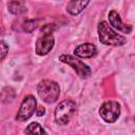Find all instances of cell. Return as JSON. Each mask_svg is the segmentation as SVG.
Wrapping results in <instances>:
<instances>
[{
	"label": "cell",
	"mask_w": 135,
	"mask_h": 135,
	"mask_svg": "<svg viewBox=\"0 0 135 135\" xmlns=\"http://www.w3.org/2000/svg\"><path fill=\"white\" fill-rule=\"evenodd\" d=\"M98 36L100 42L105 45L120 46L127 42L126 37L116 33L105 21H101L98 24Z\"/></svg>",
	"instance_id": "cell-1"
},
{
	"label": "cell",
	"mask_w": 135,
	"mask_h": 135,
	"mask_svg": "<svg viewBox=\"0 0 135 135\" xmlns=\"http://www.w3.org/2000/svg\"><path fill=\"white\" fill-rule=\"evenodd\" d=\"M37 93L39 97L46 103H53L57 101L60 95L59 84L53 80L44 79L37 85Z\"/></svg>",
	"instance_id": "cell-2"
},
{
	"label": "cell",
	"mask_w": 135,
	"mask_h": 135,
	"mask_svg": "<svg viewBox=\"0 0 135 135\" xmlns=\"http://www.w3.org/2000/svg\"><path fill=\"white\" fill-rule=\"evenodd\" d=\"M76 103L73 100H63L55 109V121L57 124L65 126L70 122L76 112Z\"/></svg>",
	"instance_id": "cell-3"
},
{
	"label": "cell",
	"mask_w": 135,
	"mask_h": 135,
	"mask_svg": "<svg viewBox=\"0 0 135 135\" xmlns=\"http://www.w3.org/2000/svg\"><path fill=\"white\" fill-rule=\"evenodd\" d=\"M58 59L61 62L70 65L76 72V74L79 77H81V78H88V77L91 76V73H92L91 69L89 68L88 64H85L84 62H82L80 59H78V58H76V57H74L72 55H66V54L60 55Z\"/></svg>",
	"instance_id": "cell-4"
},
{
	"label": "cell",
	"mask_w": 135,
	"mask_h": 135,
	"mask_svg": "<svg viewBox=\"0 0 135 135\" xmlns=\"http://www.w3.org/2000/svg\"><path fill=\"white\" fill-rule=\"evenodd\" d=\"M99 115L105 122L113 123L120 116V104L115 100H108L100 107Z\"/></svg>",
	"instance_id": "cell-5"
},
{
	"label": "cell",
	"mask_w": 135,
	"mask_h": 135,
	"mask_svg": "<svg viewBox=\"0 0 135 135\" xmlns=\"http://www.w3.org/2000/svg\"><path fill=\"white\" fill-rule=\"evenodd\" d=\"M36 108H37V101H36L35 97L33 95L26 96L23 99V101L19 108V111L16 115V119L19 121L27 120L36 112Z\"/></svg>",
	"instance_id": "cell-6"
},
{
	"label": "cell",
	"mask_w": 135,
	"mask_h": 135,
	"mask_svg": "<svg viewBox=\"0 0 135 135\" xmlns=\"http://www.w3.org/2000/svg\"><path fill=\"white\" fill-rule=\"evenodd\" d=\"M54 36L53 33H46L43 32L42 35L37 39L36 42V54L39 56H44L50 53V51L54 46Z\"/></svg>",
	"instance_id": "cell-7"
},
{
	"label": "cell",
	"mask_w": 135,
	"mask_h": 135,
	"mask_svg": "<svg viewBox=\"0 0 135 135\" xmlns=\"http://www.w3.org/2000/svg\"><path fill=\"white\" fill-rule=\"evenodd\" d=\"M109 21H110V24L115 30H117L123 34H130L132 32V26L129 24H124L119 16V14L116 11H111L109 13Z\"/></svg>",
	"instance_id": "cell-8"
},
{
	"label": "cell",
	"mask_w": 135,
	"mask_h": 135,
	"mask_svg": "<svg viewBox=\"0 0 135 135\" xmlns=\"http://www.w3.org/2000/svg\"><path fill=\"white\" fill-rule=\"evenodd\" d=\"M96 53H97V47L93 43H82L78 45L74 51L76 57L79 58H91L95 56Z\"/></svg>",
	"instance_id": "cell-9"
},
{
	"label": "cell",
	"mask_w": 135,
	"mask_h": 135,
	"mask_svg": "<svg viewBox=\"0 0 135 135\" xmlns=\"http://www.w3.org/2000/svg\"><path fill=\"white\" fill-rule=\"evenodd\" d=\"M90 1L91 0H71L66 5V11L69 14L76 16L88 6Z\"/></svg>",
	"instance_id": "cell-10"
},
{
	"label": "cell",
	"mask_w": 135,
	"mask_h": 135,
	"mask_svg": "<svg viewBox=\"0 0 135 135\" xmlns=\"http://www.w3.org/2000/svg\"><path fill=\"white\" fill-rule=\"evenodd\" d=\"M7 7L9 13H12L13 15H21L26 12L25 5L20 0H11Z\"/></svg>",
	"instance_id": "cell-11"
},
{
	"label": "cell",
	"mask_w": 135,
	"mask_h": 135,
	"mask_svg": "<svg viewBox=\"0 0 135 135\" xmlns=\"http://www.w3.org/2000/svg\"><path fill=\"white\" fill-rule=\"evenodd\" d=\"M25 134H46V131L38 122L30 123L25 129Z\"/></svg>",
	"instance_id": "cell-12"
},
{
	"label": "cell",
	"mask_w": 135,
	"mask_h": 135,
	"mask_svg": "<svg viewBox=\"0 0 135 135\" xmlns=\"http://www.w3.org/2000/svg\"><path fill=\"white\" fill-rule=\"evenodd\" d=\"M7 53H8V45L6 44L5 41L0 40V61L6 57Z\"/></svg>",
	"instance_id": "cell-13"
},
{
	"label": "cell",
	"mask_w": 135,
	"mask_h": 135,
	"mask_svg": "<svg viewBox=\"0 0 135 135\" xmlns=\"http://www.w3.org/2000/svg\"><path fill=\"white\" fill-rule=\"evenodd\" d=\"M36 27V21L34 20H26L23 23V30L27 33H32Z\"/></svg>",
	"instance_id": "cell-14"
},
{
	"label": "cell",
	"mask_w": 135,
	"mask_h": 135,
	"mask_svg": "<svg viewBox=\"0 0 135 135\" xmlns=\"http://www.w3.org/2000/svg\"><path fill=\"white\" fill-rule=\"evenodd\" d=\"M56 30L55 27V24H45L41 27V33L43 32H46V33H53L54 31Z\"/></svg>",
	"instance_id": "cell-15"
},
{
	"label": "cell",
	"mask_w": 135,
	"mask_h": 135,
	"mask_svg": "<svg viewBox=\"0 0 135 135\" xmlns=\"http://www.w3.org/2000/svg\"><path fill=\"white\" fill-rule=\"evenodd\" d=\"M36 114L38 115V116H42V115H44L45 114V109L44 108H39V110H36Z\"/></svg>",
	"instance_id": "cell-16"
}]
</instances>
